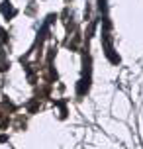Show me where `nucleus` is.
Returning a JSON list of instances; mask_svg holds the SVG:
<instances>
[{"mask_svg": "<svg viewBox=\"0 0 143 149\" xmlns=\"http://www.w3.org/2000/svg\"><path fill=\"white\" fill-rule=\"evenodd\" d=\"M0 12H2V14L6 16V18H12V16L16 14V10H14V8H12V6H10L8 2H4V4L0 6Z\"/></svg>", "mask_w": 143, "mask_h": 149, "instance_id": "obj_1", "label": "nucleus"}]
</instances>
